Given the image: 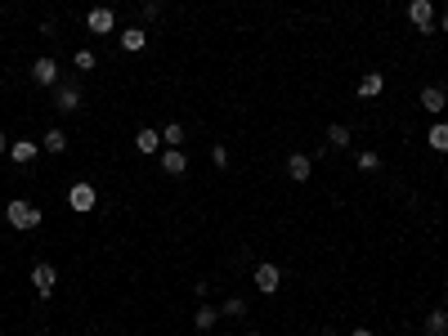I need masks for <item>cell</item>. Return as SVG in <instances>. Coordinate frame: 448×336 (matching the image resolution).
Returning a JSON list of instances; mask_svg holds the SVG:
<instances>
[{
  "instance_id": "obj_1",
  "label": "cell",
  "mask_w": 448,
  "mask_h": 336,
  "mask_svg": "<svg viewBox=\"0 0 448 336\" xmlns=\"http://www.w3.org/2000/svg\"><path fill=\"white\" fill-rule=\"evenodd\" d=\"M5 220H9V229L32 233V229H41V220H45V215H41V207H32L27 198H14V202L5 207Z\"/></svg>"
},
{
  "instance_id": "obj_2",
  "label": "cell",
  "mask_w": 448,
  "mask_h": 336,
  "mask_svg": "<svg viewBox=\"0 0 448 336\" xmlns=\"http://www.w3.org/2000/svg\"><path fill=\"white\" fill-rule=\"evenodd\" d=\"M68 207L77 215H90L94 207H99V193H94V184H86V179H77V184L68 188Z\"/></svg>"
},
{
  "instance_id": "obj_3",
  "label": "cell",
  "mask_w": 448,
  "mask_h": 336,
  "mask_svg": "<svg viewBox=\"0 0 448 336\" xmlns=\"http://www.w3.org/2000/svg\"><path fill=\"white\" fill-rule=\"evenodd\" d=\"M86 27H90L94 36H113V32H117V14H113L108 5H94L90 14H86Z\"/></svg>"
},
{
  "instance_id": "obj_4",
  "label": "cell",
  "mask_w": 448,
  "mask_h": 336,
  "mask_svg": "<svg viewBox=\"0 0 448 336\" xmlns=\"http://www.w3.org/2000/svg\"><path fill=\"white\" fill-rule=\"evenodd\" d=\"M408 22L417 32H435V5L430 0H408Z\"/></svg>"
},
{
  "instance_id": "obj_5",
  "label": "cell",
  "mask_w": 448,
  "mask_h": 336,
  "mask_svg": "<svg viewBox=\"0 0 448 336\" xmlns=\"http://www.w3.org/2000/svg\"><path fill=\"white\" fill-rule=\"evenodd\" d=\"M251 283H256V287H260L264 296H274L278 287H283V269H278V265H269V260H264V265H256V273H251Z\"/></svg>"
},
{
  "instance_id": "obj_6",
  "label": "cell",
  "mask_w": 448,
  "mask_h": 336,
  "mask_svg": "<svg viewBox=\"0 0 448 336\" xmlns=\"http://www.w3.org/2000/svg\"><path fill=\"white\" fill-rule=\"evenodd\" d=\"M32 287H36V296H50L54 287H58V269L45 265V260H41V265H32Z\"/></svg>"
},
{
  "instance_id": "obj_7",
  "label": "cell",
  "mask_w": 448,
  "mask_h": 336,
  "mask_svg": "<svg viewBox=\"0 0 448 336\" xmlns=\"http://www.w3.org/2000/svg\"><path fill=\"white\" fill-rule=\"evenodd\" d=\"M135 153H143V157H157V153H162V130H153V126L135 130Z\"/></svg>"
},
{
  "instance_id": "obj_8",
  "label": "cell",
  "mask_w": 448,
  "mask_h": 336,
  "mask_svg": "<svg viewBox=\"0 0 448 336\" xmlns=\"http://www.w3.org/2000/svg\"><path fill=\"white\" fill-rule=\"evenodd\" d=\"M36 153H41L36 139H14V143H9V162H14V166H32Z\"/></svg>"
},
{
  "instance_id": "obj_9",
  "label": "cell",
  "mask_w": 448,
  "mask_h": 336,
  "mask_svg": "<svg viewBox=\"0 0 448 336\" xmlns=\"http://www.w3.org/2000/svg\"><path fill=\"white\" fill-rule=\"evenodd\" d=\"M32 81H36V86H58V63H54L50 54L32 63Z\"/></svg>"
},
{
  "instance_id": "obj_10",
  "label": "cell",
  "mask_w": 448,
  "mask_h": 336,
  "mask_svg": "<svg viewBox=\"0 0 448 336\" xmlns=\"http://www.w3.org/2000/svg\"><path fill=\"white\" fill-rule=\"evenodd\" d=\"M287 175H292L296 184H305V179L314 175V157L309 153H292V157H287Z\"/></svg>"
},
{
  "instance_id": "obj_11",
  "label": "cell",
  "mask_w": 448,
  "mask_h": 336,
  "mask_svg": "<svg viewBox=\"0 0 448 336\" xmlns=\"http://www.w3.org/2000/svg\"><path fill=\"white\" fill-rule=\"evenodd\" d=\"M417 99H421V108H426V112H430V117H440V112H444V108H448V94H444L440 86H426V90H421V94H417Z\"/></svg>"
},
{
  "instance_id": "obj_12",
  "label": "cell",
  "mask_w": 448,
  "mask_h": 336,
  "mask_svg": "<svg viewBox=\"0 0 448 336\" xmlns=\"http://www.w3.org/2000/svg\"><path fill=\"white\" fill-rule=\"evenodd\" d=\"M54 103H58V112H81V90L77 86H58Z\"/></svg>"
},
{
  "instance_id": "obj_13",
  "label": "cell",
  "mask_w": 448,
  "mask_h": 336,
  "mask_svg": "<svg viewBox=\"0 0 448 336\" xmlns=\"http://www.w3.org/2000/svg\"><path fill=\"white\" fill-rule=\"evenodd\" d=\"M162 171H166V175H184V171H188L184 148H166V153H162Z\"/></svg>"
},
{
  "instance_id": "obj_14",
  "label": "cell",
  "mask_w": 448,
  "mask_h": 336,
  "mask_svg": "<svg viewBox=\"0 0 448 336\" xmlns=\"http://www.w3.org/2000/svg\"><path fill=\"white\" fill-rule=\"evenodd\" d=\"M143 45H148V32H143V27H126V32H121V50H126V54H139Z\"/></svg>"
},
{
  "instance_id": "obj_15",
  "label": "cell",
  "mask_w": 448,
  "mask_h": 336,
  "mask_svg": "<svg viewBox=\"0 0 448 336\" xmlns=\"http://www.w3.org/2000/svg\"><path fill=\"white\" fill-rule=\"evenodd\" d=\"M381 90H385V77H381V72H368V77L359 81V99H377Z\"/></svg>"
},
{
  "instance_id": "obj_16",
  "label": "cell",
  "mask_w": 448,
  "mask_h": 336,
  "mask_svg": "<svg viewBox=\"0 0 448 336\" xmlns=\"http://www.w3.org/2000/svg\"><path fill=\"white\" fill-rule=\"evenodd\" d=\"M426 143L435 153H448V122H435L430 130H426Z\"/></svg>"
},
{
  "instance_id": "obj_17",
  "label": "cell",
  "mask_w": 448,
  "mask_h": 336,
  "mask_svg": "<svg viewBox=\"0 0 448 336\" xmlns=\"http://www.w3.org/2000/svg\"><path fill=\"white\" fill-rule=\"evenodd\" d=\"M215 323H220V309H211V305H202L198 314H193V328H198V332H211Z\"/></svg>"
},
{
  "instance_id": "obj_18",
  "label": "cell",
  "mask_w": 448,
  "mask_h": 336,
  "mask_svg": "<svg viewBox=\"0 0 448 336\" xmlns=\"http://www.w3.org/2000/svg\"><path fill=\"white\" fill-rule=\"evenodd\" d=\"M45 153H68V130H45Z\"/></svg>"
},
{
  "instance_id": "obj_19",
  "label": "cell",
  "mask_w": 448,
  "mask_h": 336,
  "mask_svg": "<svg viewBox=\"0 0 448 336\" xmlns=\"http://www.w3.org/2000/svg\"><path fill=\"white\" fill-rule=\"evenodd\" d=\"M184 139H188V135H184V126H179V122H171V126L162 130V143H166V148H184Z\"/></svg>"
},
{
  "instance_id": "obj_20",
  "label": "cell",
  "mask_w": 448,
  "mask_h": 336,
  "mask_svg": "<svg viewBox=\"0 0 448 336\" xmlns=\"http://www.w3.org/2000/svg\"><path fill=\"white\" fill-rule=\"evenodd\" d=\"M72 63H77V72H94V67H99V54H94V50H77Z\"/></svg>"
},
{
  "instance_id": "obj_21",
  "label": "cell",
  "mask_w": 448,
  "mask_h": 336,
  "mask_svg": "<svg viewBox=\"0 0 448 336\" xmlns=\"http://www.w3.org/2000/svg\"><path fill=\"white\" fill-rule=\"evenodd\" d=\"M426 332H448V314H444V309H435V314H426Z\"/></svg>"
},
{
  "instance_id": "obj_22",
  "label": "cell",
  "mask_w": 448,
  "mask_h": 336,
  "mask_svg": "<svg viewBox=\"0 0 448 336\" xmlns=\"http://www.w3.org/2000/svg\"><path fill=\"white\" fill-rule=\"evenodd\" d=\"M220 314H224V318H238V314H247V301H242V296H229Z\"/></svg>"
},
{
  "instance_id": "obj_23",
  "label": "cell",
  "mask_w": 448,
  "mask_h": 336,
  "mask_svg": "<svg viewBox=\"0 0 448 336\" xmlns=\"http://www.w3.org/2000/svg\"><path fill=\"white\" fill-rule=\"evenodd\" d=\"M354 166H359V171H377V166H381V157H377V153H359V157H354Z\"/></svg>"
},
{
  "instance_id": "obj_24",
  "label": "cell",
  "mask_w": 448,
  "mask_h": 336,
  "mask_svg": "<svg viewBox=\"0 0 448 336\" xmlns=\"http://www.w3.org/2000/svg\"><path fill=\"white\" fill-rule=\"evenodd\" d=\"M328 143H336V148H350V130H345V126H332V130H328Z\"/></svg>"
},
{
  "instance_id": "obj_25",
  "label": "cell",
  "mask_w": 448,
  "mask_h": 336,
  "mask_svg": "<svg viewBox=\"0 0 448 336\" xmlns=\"http://www.w3.org/2000/svg\"><path fill=\"white\" fill-rule=\"evenodd\" d=\"M211 162L215 166H229V148H224V143H215V148H211Z\"/></svg>"
},
{
  "instance_id": "obj_26",
  "label": "cell",
  "mask_w": 448,
  "mask_h": 336,
  "mask_svg": "<svg viewBox=\"0 0 448 336\" xmlns=\"http://www.w3.org/2000/svg\"><path fill=\"white\" fill-rule=\"evenodd\" d=\"M5 148H9V139H5V130H0V157H5Z\"/></svg>"
},
{
  "instance_id": "obj_27",
  "label": "cell",
  "mask_w": 448,
  "mask_h": 336,
  "mask_svg": "<svg viewBox=\"0 0 448 336\" xmlns=\"http://www.w3.org/2000/svg\"><path fill=\"white\" fill-rule=\"evenodd\" d=\"M350 336H372V332H368V328H354V332H350Z\"/></svg>"
},
{
  "instance_id": "obj_28",
  "label": "cell",
  "mask_w": 448,
  "mask_h": 336,
  "mask_svg": "<svg viewBox=\"0 0 448 336\" xmlns=\"http://www.w3.org/2000/svg\"><path fill=\"white\" fill-rule=\"evenodd\" d=\"M440 32H444V36H448V14H444V18H440Z\"/></svg>"
},
{
  "instance_id": "obj_29",
  "label": "cell",
  "mask_w": 448,
  "mask_h": 336,
  "mask_svg": "<svg viewBox=\"0 0 448 336\" xmlns=\"http://www.w3.org/2000/svg\"><path fill=\"white\" fill-rule=\"evenodd\" d=\"M421 336H440V332H421Z\"/></svg>"
},
{
  "instance_id": "obj_30",
  "label": "cell",
  "mask_w": 448,
  "mask_h": 336,
  "mask_svg": "<svg viewBox=\"0 0 448 336\" xmlns=\"http://www.w3.org/2000/svg\"><path fill=\"white\" fill-rule=\"evenodd\" d=\"M251 336H260V332H251Z\"/></svg>"
},
{
  "instance_id": "obj_31",
  "label": "cell",
  "mask_w": 448,
  "mask_h": 336,
  "mask_svg": "<svg viewBox=\"0 0 448 336\" xmlns=\"http://www.w3.org/2000/svg\"><path fill=\"white\" fill-rule=\"evenodd\" d=\"M269 5H274V0H269Z\"/></svg>"
},
{
  "instance_id": "obj_32",
  "label": "cell",
  "mask_w": 448,
  "mask_h": 336,
  "mask_svg": "<svg viewBox=\"0 0 448 336\" xmlns=\"http://www.w3.org/2000/svg\"><path fill=\"white\" fill-rule=\"evenodd\" d=\"M328 336H332V332H328Z\"/></svg>"
}]
</instances>
